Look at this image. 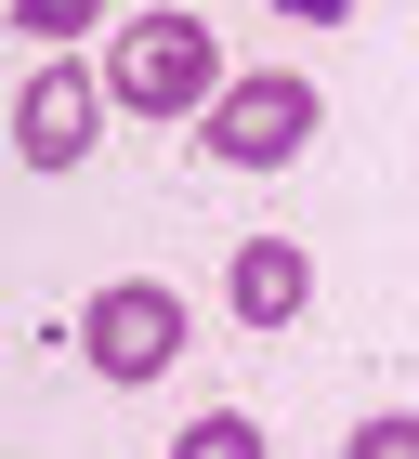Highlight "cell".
<instances>
[{"instance_id":"1","label":"cell","mask_w":419,"mask_h":459,"mask_svg":"<svg viewBox=\"0 0 419 459\" xmlns=\"http://www.w3.org/2000/svg\"><path fill=\"white\" fill-rule=\"evenodd\" d=\"M223 79H236V66H223L210 13H132V27L105 39V106H118V118H197Z\"/></svg>"},{"instance_id":"2","label":"cell","mask_w":419,"mask_h":459,"mask_svg":"<svg viewBox=\"0 0 419 459\" xmlns=\"http://www.w3.org/2000/svg\"><path fill=\"white\" fill-rule=\"evenodd\" d=\"M197 118H210V158H223V171H288V158L314 144V79H288V66H236Z\"/></svg>"},{"instance_id":"3","label":"cell","mask_w":419,"mask_h":459,"mask_svg":"<svg viewBox=\"0 0 419 459\" xmlns=\"http://www.w3.org/2000/svg\"><path fill=\"white\" fill-rule=\"evenodd\" d=\"M79 354H92L105 381H158V368L184 354V289H158V276L92 289V302H79Z\"/></svg>"},{"instance_id":"4","label":"cell","mask_w":419,"mask_h":459,"mask_svg":"<svg viewBox=\"0 0 419 459\" xmlns=\"http://www.w3.org/2000/svg\"><path fill=\"white\" fill-rule=\"evenodd\" d=\"M105 132V66H79V53H53V66L13 92V158L27 171H79Z\"/></svg>"},{"instance_id":"5","label":"cell","mask_w":419,"mask_h":459,"mask_svg":"<svg viewBox=\"0 0 419 459\" xmlns=\"http://www.w3.org/2000/svg\"><path fill=\"white\" fill-rule=\"evenodd\" d=\"M302 302H314V249L302 237H249L236 263H223V316L236 328H288Z\"/></svg>"},{"instance_id":"6","label":"cell","mask_w":419,"mask_h":459,"mask_svg":"<svg viewBox=\"0 0 419 459\" xmlns=\"http://www.w3.org/2000/svg\"><path fill=\"white\" fill-rule=\"evenodd\" d=\"M171 459H262V420H249V407H210V420L171 433Z\"/></svg>"},{"instance_id":"7","label":"cell","mask_w":419,"mask_h":459,"mask_svg":"<svg viewBox=\"0 0 419 459\" xmlns=\"http://www.w3.org/2000/svg\"><path fill=\"white\" fill-rule=\"evenodd\" d=\"M0 13H13L39 53H66V39H92V27H105V0H0Z\"/></svg>"},{"instance_id":"8","label":"cell","mask_w":419,"mask_h":459,"mask_svg":"<svg viewBox=\"0 0 419 459\" xmlns=\"http://www.w3.org/2000/svg\"><path fill=\"white\" fill-rule=\"evenodd\" d=\"M341 459H419V407H381V420H354Z\"/></svg>"},{"instance_id":"9","label":"cell","mask_w":419,"mask_h":459,"mask_svg":"<svg viewBox=\"0 0 419 459\" xmlns=\"http://www.w3.org/2000/svg\"><path fill=\"white\" fill-rule=\"evenodd\" d=\"M276 13H288V27H341L354 0H276Z\"/></svg>"}]
</instances>
